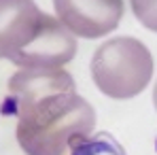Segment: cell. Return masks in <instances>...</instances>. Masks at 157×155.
Listing matches in <instances>:
<instances>
[{
    "mask_svg": "<svg viewBox=\"0 0 157 155\" xmlns=\"http://www.w3.org/2000/svg\"><path fill=\"white\" fill-rule=\"evenodd\" d=\"M17 142L26 155H64L96 128L94 106L77 91H55L13 106Z\"/></svg>",
    "mask_w": 157,
    "mask_h": 155,
    "instance_id": "obj_1",
    "label": "cell"
},
{
    "mask_svg": "<svg viewBox=\"0 0 157 155\" xmlns=\"http://www.w3.org/2000/svg\"><path fill=\"white\" fill-rule=\"evenodd\" d=\"M96 87L115 100L138 96L153 77V55L149 47L132 36H115L102 43L91 57Z\"/></svg>",
    "mask_w": 157,
    "mask_h": 155,
    "instance_id": "obj_2",
    "label": "cell"
},
{
    "mask_svg": "<svg viewBox=\"0 0 157 155\" xmlns=\"http://www.w3.org/2000/svg\"><path fill=\"white\" fill-rule=\"evenodd\" d=\"M77 55V36L53 15L43 13L36 36L11 62L19 68H62Z\"/></svg>",
    "mask_w": 157,
    "mask_h": 155,
    "instance_id": "obj_3",
    "label": "cell"
},
{
    "mask_svg": "<svg viewBox=\"0 0 157 155\" xmlns=\"http://www.w3.org/2000/svg\"><path fill=\"white\" fill-rule=\"evenodd\" d=\"M53 9L57 19L81 38L106 36L125 13L123 0H53Z\"/></svg>",
    "mask_w": 157,
    "mask_h": 155,
    "instance_id": "obj_4",
    "label": "cell"
},
{
    "mask_svg": "<svg viewBox=\"0 0 157 155\" xmlns=\"http://www.w3.org/2000/svg\"><path fill=\"white\" fill-rule=\"evenodd\" d=\"M43 11L34 0H0V57L13 60L36 36Z\"/></svg>",
    "mask_w": 157,
    "mask_h": 155,
    "instance_id": "obj_5",
    "label": "cell"
},
{
    "mask_svg": "<svg viewBox=\"0 0 157 155\" xmlns=\"http://www.w3.org/2000/svg\"><path fill=\"white\" fill-rule=\"evenodd\" d=\"M55 91H77L75 79L64 68H19L9 81L13 106Z\"/></svg>",
    "mask_w": 157,
    "mask_h": 155,
    "instance_id": "obj_6",
    "label": "cell"
},
{
    "mask_svg": "<svg viewBox=\"0 0 157 155\" xmlns=\"http://www.w3.org/2000/svg\"><path fill=\"white\" fill-rule=\"evenodd\" d=\"M136 19L144 28L157 32V0H130Z\"/></svg>",
    "mask_w": 157,
    "mask_h": 155,
    "instance_id": "obj_7",
    "label": "cell"
},
{
    "mask_svg": "<svg viewBox=\"0 0 157 155\" xmlns=\"http://www.w3.org/2000/svg\"><path fill=\"white\" fill-rule=\"evenodd\" d=\"M153 104H155V108H157V83H155V87H153Z\"/></svg>",
    "mask_w": 157,
    "mask_h": 155,
    "instance_id": "obj_8",
    "label": "cell"
}]
</instances>
